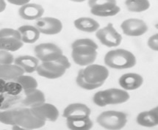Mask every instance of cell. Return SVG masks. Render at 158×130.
Returning a JSON list of instances; mask_svg holds the SVG:
<instances>
[{"label":"cell","mask_w":158,"mask_h":130,"mask_svg":"<svg viewBox=\"0 0 158 130\" xmlns=\"http://www.w3.org/2000/svg\"><path fill=\"white\" fill-rule=\"evenodd\" d=\"M85 79L91 84L103 85L108 78L110 72L107 67L99 64H90L82 69Z\"/></svg>","instance_id":"obj_7"},{"label":"cell","mask_w":158,"mask_h":130,"mask_svg":"<svg viewBox=\"0 0 158 130\" xmlns=\"http://www.w3.org/2000/svg\"><path fill=\"white\" fill-rule=\"evenodd\" d=\"M14 57L10 51L0 50V65L12 64L14 63Z\"/></svg>","instance_id":"obj_30"},{"label":"cell","mask_w":158,"mask_h":130,"mask_svg":"<svg viewBox=\"0 0 158 130\" xmlns=\"http://www.w3.org/2000/svg\"><path fill=\"white\" fill-rule=\"evenodd\" d=\"M136 122L144 127H154L158 125V107L147 111H143L137 116Z\"/></svg>","instance_id":"obj_16"},{"label":"cell","mask_w":158,"mask_h":130,"mask_svg":"<svg viewBox=\"0 0 158 130\" xmlns=\"http://www.w3.org/2000/svg\"><path fill=\"white\" fill-rule=\"evenodd\" d=\"M24 95L25 97L22 99V104L25 108H31L46 102L44 93L38 88Z\"/></svg>","instance_id":"obj_20"},{"label":"cell","mask_w":158,"mask_h":130,"mask_svg":"<svg viewBox=\"0 0 158 130\" xmlns=\"http://www.w3.org/2000/svg\"><path fill=\"white\" fill-rule=\"evenodd\" d=\"M18 31L24 43H34L39 39L40 33L35 26L23 25L19 26Z\"/></svg>","instance_id":"obj_21"},{"label":"cell","mask_w":158,"mask_h":130,"mask_svg":"<svg viewBox=\"0 0 158 130\" xmlns=\"http://www.w3.org/2000/svg\"><path fill=\"white\" fill-rule=\"evenodd\" d=\"M76 83L79 87H80L81 88L84 90H87V91H93V90H95L102 86L101 85H98V84H91L88 83L84 78L82 69H80L79 71L77 76Z\"/></svg>","instance_id":"obj_28"},{"label":"cell","mask_w":158,"mask_h":130,"mask_svg":"<svg viewBox=\"0 0 158 130\" xmlns=\"http://www.w3.org/2000/svg\"><path fill=\"white\" fill-rule=\"evenodd\" d=\"M34 53L42 63L56 60L63 55L62 49L52 43H40L35 47Z\"/></svg>","instance_id":"obj_8"},{"label":"cell","mask_w":158,"mask_h":130,"mask_svg":"<svg viewBox=\"0 0 158 130\" xmlns=\"http://www.w3.org/2000/svg\"><path fill=\"white\" fill-rule=\"evenodd\" d=\"M66 125L72 130H88L94 127V123L90 117H68Z\"/></svg>","instance_id":"obj_23"},{"label":"cell","mask_w":158,"mask_h":130,"mask_svg":"<svg viewBox=\"0 0 158 130\" xmlns=\"http://www.w3.org/2000/svg\"><path fill=\"white\" fill-rule=\"evenodd\" d=\"M66 68L59 63L57 60L43 62L38 65L36 72L38 75L42 77L49 79H58L64 75Z\"/></svg>","instance_id":"obj_9"},{"label":"cell","mask_w":158,"mask_h":130,"mask_svg":"<svg viewBox=\"0 0 158 130\" xmlns=\"http://www.w3.org/2000/svg\"><path fill=\"white\" fill-rule=\"evenodd\" d=\"M125 6L130 12L142 13L150 7L149 0H126Z\"/></svg>","instance_id":"obj_27"},{"label":"cell","mask_w":158,"mask_h":130,"mask_svg":"<svg viewBox=\"0 0 158 130\" xmlns=\"http://www.w3.org/2000/svg\"><path fill=\"white\" fill-rule=\"evenodd\" d=\"M71 2H77V3H80V2H84L86 0H70Z\"/></svg>","instance_id":"obj_37"},{"label":"cell","mask_w":158,"mask_h":130,"mask_svg":"<svg viewBox=\"0 0 158 130\" xmlns=\"http://www.w3.org/2000/svg\"><path fill=\"white\" fill-rule=\"evenodd\" d=\"M7 1L12 5H17V6H23V5L30 2V0H7Z\"/></svg>","instance_id":"obj_35"},{"label":"cell","mask_w":158,"mask_h":130,"mask_svg":"<svg viewBox=\"0 0 158 130\" xmlns=\"http://www.w3.org/2000/svg\"><path fill=\"white\" fill-rule=\"evenodd\" d=\"M74 25L78 30L85 32H96L100 27L99 23L90 17H80L74 20Z\"/></svg>","instance_id":"obj_22"},{"label":"cell","mask_w":158,"mask_h":130,"mask_svg":"<svg viewBox=\"0 0 158 130\" xmlns=\"http://www.w3.org/2000/svg\"><path fill=\"white\" fill-rule=\"evenodd\" d=\"M94 103L97 106L101 107H105L107 106V102H106L105 100V93H104V91H98L97 93H96L94 95L93 98Z\"/></svg>","instance_id":"obj_32"},{"label":"cell","mask_w":158,"mask_h":130,"mask_svg":"<svg viewBox=\"0 0 158 130\" xmlns=\"http://www.w3.org/2000/svg\"><path fill=\"white\" fill-rule=\"evenodd\" d=\"M96 37L102 44L107 47H117L122 42V35L117 31L112 23L105 27L99 29L96 32Z\"/></svg>","instance_id":"obj_6"},{"label":"cell","mask_w":158,"mask_h":130,"mask_svg":"<svg viewBox=\"0 0 158 130\" xmlns=\"http://www.w3.org/2000/svg\"><path fill=\"white\" fill-rule=\"evenodd\" d=\"M15 112L16 110H3V111H0V122L6 125H15Z\"/></svg>","instance_id":"obj_29"},{"label":"cell","mask_w":158,"mask_h":130,"mask_svg":"<svg viewBox=\"0 0 158 130\" xmlns=\"http://www.w3.org/2000/svg\"><path fill=\"white\" fill-rule=\"evenodd\" d=\"M121 28L124 35L130 37H139L148 31V26L139 18H128L121 23Z\"/></svg>","instance_id":"obj_11"},{"label":"cell","mask_w":158,"mask_h":130,"mask_svg":"<svg viewBox=\"0 0 158 130\" xmlns=\"http://www.w3.org/2000/svg\"><path fill=\"white\" fill-rule=\"evenodd\" d=\"M14 81L21 85L24 91V94L31 92L33 90L38 88V84L37 80L31 76L24 75V74L17 77Z\"/></svg>","instance_id":"obj_26"},{"label":"cell","mask_w":158,"mask_h":130,"mask_svg":"<svg viewBox=\"0 0 158 130\" xmlns=\"http://www.w3.org/2000/svg\"><path fill=\"white\" fill-rule=\"evenodd\" d=\"M104 61L106 66L113 69H128L134 67L137 63L133 53L123 49H114L107 52Z\"/></svg>","instance_id":"obj_3"},{"label":"cell","mask_w":158,"mask_h":130,"mask_svg":"<svg viewBox=\"0 0 158 130\" xmlns=\"http://www.w3.org/2000/svg\"><path fill=\"white\" fill-rule=\"evenodd\" d=\"M23 93L16 82L0 79V110H6L22 101Z\"/></svg>","instance_id":"obj_2"},{"label":"cell","mask_w":158,"mask_h":130,"mask_svg":"<svg viewBox=\"0 0 158 130\" xmlns=\"http://www.w3.org/2000/svg\"><path fill=\"white\" fill-rule=\"evenodd\" d=\"M98 45L89 38L77 39L71 43V57L76 64L87 66L94 63L98 56Z\"/></svg>","instance_id":"obj_1"},{"label":"cell","mask_w":158,"mask_h":130,"mask_svg":"<svg viewBox=\"0 0 158 130\" xmlns=\"http://www.w3.org/2000/svg\"><path fill=\"white\" fill-rule=\"evenodd\" d=\"M91 110L86 104L82 103H72L64 109L63 116L68 117H90Z\"/></svg>","instance_id":"obj_17"},{"label":"cell","mask_w":158,"mask_h":130,"mask_svg":"<svg viewBox=\"0 0 158 130\" xmlns=\"http://www.w3.org/2000/svg\"><path fill=\"white\" fill-rule=\"evenodd\" d=\"M107 104H120L127 102L130 95L124 89L110 88L104 91Z\"/></svg>","instance_id":"obj_15"},{"label":"cell","mask_w":158,"mask_h":130,"mask_svg":"<svg viewBox=\"0 0 158 130\" xmlns=\"http://www.w3.org/2000/svg\"><path fill=\"white\" fill-rule=\"evenodd\" d=\"M15 124L24 129H37L45 126L46 122L39 119L32 113L30 108H24L16 110L14 116Z\"/></svg>","instance_id":"obj_5"},{"label":"cell","mask_w":158,"mask_h":130,"mask_svg":"<svg viewBox=\"0 0 158 130\" xmlns=\"http://www.w3.org/2000/svg\"><path fill=\"white\" fill-rule=\"evenodd\" d=\"M109 4H117V1L116 0H88V5L90 8H95Z\"/></svg>","instance_id":"obj_33"},{"label":"cell","mask_w":158,"mask_h":130,"mask_svg":"<svg viewBox=\"0 0 158 130\" xmlns=\"http://www.w3.org/2000/svg\"><path fill=\"white\" fill-rule=\"evenodd\" d=\"M30 110L36 117L45 122H55L58 119L60 116L58 109L54 104L46 103V102L31 108Z\"/></svg>","instance_id":"obj_12"},{"label":"cell","mask_w":158,"mask_h":130,"mask_svg":"<svg viewBox=\"0 0 158 130\" xmlns=\"http://www.w3.org/2000/svg\"><path fill=\"white\" fill-rule=\"evenodd\" d=\"M6 2L5 0H0V13H2L6 9Z\"/></svg>","instance_id":"obj_36"},{"label":"cell","mask_w":158,"mask_h":130,"mask_svg":"<svg viewBox=\"0 0 158 130\" xmlns=\"http://www.w3.org/2000/svg\"><path fill=\"white\" fill-rule=\"evenodd\" d=\"M121 11L120 7L117 4H109L103 6L90 8V13L94 16L99 17L114 16Z\"/></svg>","instance_id":"obj_24"},{"label":"cell","mask_w":158,"mask_h":130,"mask_svg":"<svg viewBox=\"0 0 158 130\" xmlns=\"http://www.w3.org/2000/svg\"><path fill=\"white\" fill-rule=\"evenodd\" d=\"M14 64L20 67L24 73L31 74L36 71L39 65V60L31 55H22L14 59Z\"/></svg>","instance_id":"obj_18"},{"label":"cell","mask_w":158,"mask_h":130,"mask_svg":"<svg viewBox=\"0 0 158 130\" xmlns=\"http://www.w3.org/2000/svg\"><path fill=\"white\" fill-rule=\"evenodd\" d=\"M24 71L16 64L0 65V79L6 81H14Z\"/></svg>","instance_id":"obj_19"},{"label":"cell","mask_w":158,"mask_h":130,"mask_svg":"<svg viewBox=\"0 0 158 130\" xmlns=\"http://www.w3.org/2000/svg\"><path fill=\"white\" fill-rule=\"evenodd\" d=\"M100 127L104 129L118 130L123 129L127 123V116L124 112L116 110H107L102 112L96 118Z\"/></svg>","instance_id":"obj_4"},{"label":"cell","mask_w":158,"mask_h":130,"mask_svg":"<svg viewBox=\"0 0 158 130\" xmlns=\"http://www.w3.org/2000/svg\"><path fill=\"white\" fill-rule=\"evenodd\" d=\"M5 37H15L21 39V35L18 30L12 28H3L0 30V38Z\"/></svg>","instance_id":"obj_31"},{"label":"cell","mask_w":158,"mask_h":130,"mask_svg":"<svg viewBox=\"0 0 158 130\" xmlns=\"http://www.w3.org/2000/svg\"><path fill=\"white\" fill-rule=\"evenodd\" d=\"M44 13V9L41 5L36 3H27L21 6L19 10V15L22 19L33 21L41 18Z\"/></svg>","instance_id":"obj_13"},{"label":"cell","mask_w":158,"mask_h":130,"mask_svg":"<svg viewBox=\"0 0 158 130\" xmlns=\"http://www.w3.org/2000/svg\"><path fill=\"white\" fill-rule=\"evenodd\" d=\"M24 43L22 40L15 37H5L0 38V50L11 52L16 51L23 47Z\"/></svg>","instance_id":"obj_25"},{"label":"cell","mask_w":158,"mask_h":130,"mask_svg":"<svg viewBox=\"0 0 158 130\" xmlns=\"http://www.w3.org/2000/svg\"><path fill=\"white\" fill-rule=\"evenodd\" d=\"M147 45L149 49L152 50L157 51H158V34H154L151 37L149 38L147 41Z\"/></svg>","instance_id":"obj_34"},{"label":"cell","mask_w":158,"mask_h":130,"mask_svg":"<svg viewBox=\"0 0 158 130\" xmlns=\"http://www.w3.org/2000/svg\"><path fill=\"white\" fill-rule=\"evenodd\" d=\"M35 26L40 34L47 35H57L62 31L63 23L54 17H41L36 20Z\"/></svg>","instance_id":"obj_10"},{"label":"cell","mask_w":158,"mask_h":130,"mask_svg":"<svg viewBox=\"0 0 158 130\" xmlns=\"http://www.w3.org/2000/svg\"><path fill=\"white\" fill-rule=\"evenodd\" d=\"M143 83V78L140 74L127 73L118 79L119 85L125 91H135L140 88Z\"/></svg>","instance_id":"obj_14"}]
</instances>
